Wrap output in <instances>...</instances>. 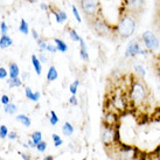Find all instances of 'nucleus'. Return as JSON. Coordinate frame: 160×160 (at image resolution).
<instances>
[{"mask_svg": "<svg viewBox=\"0 0 160 160\" xmlns=\"http://www.w3.org/2000/svg\"><path fill=\"white\" fill-rule=\"evenodd\" d=\"M28 2H31V4H35V2H38L39 0H27Z\"/></svg>", "mask_w": 160, "mask_h": 160, "instance_id": "49", "label": "nucleus"}, {"mask_svg": "<svg viewBox=\"0 0 160 160\" xmlns=\"http://www.w3.org/2000/svg\"><path fill=\"white\" fill-rule=\"evenodd\" d=\"M7 75H8L7 70L4 67H0V80H5L7 77Z\"/></svg>", "mask_w": 160, "mask_h": 160, "instance_id": "33", "label": "nucleus"}, {"mask_svg": "<svg viewBox=\"0 0 160 160\" xmlns=\"http://www.w3.org/2000/svg\"><path fill=\"white\" fill-rule=\"evenodd\" d=\"M87 23L89 25L91 31L95 32V34H97L101 38H111L115 33H117L116 27H112L104 19L103 15H98V17H95L92 19H88Z\"/></svg>", "mask_w": 160, "mask_h": 160, "instance_id": "2", "label": "nucleus"}, {"mask_svg": "<svg viewBox=\"0 0 160 160\" xmlns=\"http://www.w3.org/2000/svg\"><path fill=\"white\" fill-rule=\"evenodd\" d=\"M22 78H23V80H25V81H26L27 78H29V74H27V72H23Z\"/></svg>", "mask_w": 160, "mask_h": 160, "instance_id": "46", "label": "nucleus"}, {"mask_svg": "<svg viewBox=\"0 0 160 160\" xmlns=\"http://www.w3.org/2000/svg\"><path fill=\"white\" fill-rule=\"evenodd\" d=\"M58 77V70H56V68L54 67V66H52V67L48 69V72H47V81L53 82V81H55Z\"/></svg>", "mask_w": 160, "mask_h": 160, "instance_id": "14", "label": "nucleus"}, {"mask_svg": "<svg viewBox=\"0 0 160 160\" xmlns=\"http://www.w3.org/2000/svg\"><path fill=\"white\" fill-rule=\"evenodd\" d=\"M19 32L22 33L23 35H28V33H29V26H28V22H27L25 19H21V20H20Z\"/></svg>", "mask_w": 160, "mask_h": 160, "instance_id": "18", "label": "nucleus"}, {"mask_svg": "<svg viewBox=\"0 0 160 160\" xmlns=\"http://www.w3.org/2000/svg\"><path fill=\"white\" fill-rule=\"evenodd\" d=\"M28 146H31V147H35V144L32 142V140H28Z\"/></svg>", "mask_w": 160, "mask_h": 160, "instance_id": "48", "label": "nucleus"}, {"mask_svg": "<svg viewBox=\"0 0 160 160\" xmlns=\"http://www.w3.org/2000/svg\"><path fill=\"white\" fill-rule=\"evenodd\" d=\"M58 14H60V18H61V20H62V22H64V21H67V13L66 12H63V11H61V9H58Z\"/></svg>", "mask_w": 160, "mask_h": 160, "instance_id": "37", "label": "nucleus"}, {"mask_svg": "<svg viewBox=\"0 0 160 160\" xmlns=\"http://www.w3.org/2000/svg\"><path fill=\"white\" fill-rule=\"evenodd\" d=\"M118 138V131L113 125L105 124L102 132V142L104 145H110Z\"/></svg>", "mask_w": 160, "mask_h": 160, "instance_id": "7", "label": "nucleus"}, {"mask_svg": "<svg viewBox=\"0 0 160 160\" xmlns=\"http://www.w3.org/2000/svg\"><path fill=\"white\" fill-rule=\"evenodd\" d=\"M78 85H80V81L76 80L72 84H70V87H69V90H70V93L71 95H74V96H76V93H77V88H78Z\"/></svg>", "mask_w": 160, "mask_h": 160, "instance_id": "23", "label": "nucleus"}, {"mask_svg": "<svg viewBox=\"0 0 160 160\" xmlns=\"http://www.w3.org/2000/svg\"><path fill=\"white\" fill-rule=\"evenodd\" d=\"M25 92H26V97L28 98V99H33V91H32V89L31 88H29V87H26V88H25Z\"/></svg>", "mask_w": 160, "mask_h": 160, "instance_id": "32", "label": "nucleus"}, {"mask_svg": "<svg viewBox=\"0 0 160 160\" xmlns=\"http://www.w3.org/2000/svg\"><path fill=\"white\" fill-rule=\"evenodd\" d=\"M7 84H8L9 88H19L22 84V81L20 80L19 77H17V78H9V80H7Z\"/></svg>", "mask_w": 160, "mask_h": 160, "instance_id": "19", "label": "nucleus"}, {"mask_svg": "<svg viewBox=\"0 0 160 160\" xmlns=\"http://www.w3.org/2000/svg\"><path fill=\"white\" fill-rule=\"evenodd\" d=\"M112 105L118 110V111H124L128 107V101L124 98L123 95H115L112 98Z\"/></svg>", "mask_w": 160, "mask_h": 160, "instance_id": "9", "label": "nucleus"}, {"mask_svg": "<svg viewBox=\"0 0 160 160\" xmlns=\"http://www.w3.org/2000/svg\"><path fill=\"white\" fill-rule=\"evenodd\" d=\"M4 110L7 115H14V113H17V112H18V107H17L14 103L9 102L8 104H6V105H5Z\"/></svg>", "mask_w": 160, "mask_h": 160, "instance_id": "17", "label": "nucleus"}, {"mask_svg": "<svg viewBox=\"0 0 160 160\" xmlns=\"http://www.w3.org/2000/svg\"><path fill=\"white\" fill-rule=\"evenodd\" d=\"M0 102L2 103L4 105H6V104H8L11 101H9V97L7 96V95H2V96H1V98H0Z\"/></svg>", "mask_w": 160, "mask_h": 160, "instance_id": "36", "label": "nucleus"}, {"mask_svg": "<svg viewBox=\"0 0 160 160\" xmlns=\"http://www.w3.org/2000/svg\"><path fill=\"white\" fill-rule=\"evenodd\" d=\"M134 69H136V71L138 72V75H140L142 77L145 76V69H144L142 66H140V64H136V66H134Z\"/></svg>", "mask_w": 160, "mask_h": 160, "instance_id": "30", "label": "nucleus"}, {"mask_svg": "<svg viewBox=\"0 0 160 160\" xmlns=\"http://www.w3.org/2000/svg\"><path fill=\"white\" fill-rule=\"evenodd\" d=\"M7 137H8L11 140H15V139L18 138V133L14 132V131H11V132H8V136H7Z\"/></svg>", "mask_w": 160, "mask_h": 160, "instance_id": "39", "label": "nucleus"}, {"mask_svg": "<svg viewBox=\"0 0 160 160\" xmlns=\"http://www.w3.org/2000/svg\"><path fill=\"white\" fill-rule=\"evenodd\" d=\"M31 140L35 144V146H36V144H38V142H40L41 140H42V133H41L40 131H35V132H33V133L31 134Z\"/></svg>", "mask_w": 160, "mask_h": 160, "instance_id": "21", "label": "nucleus"}, {"mask_svg": "<svg viewBox=\"0 0 160 160\" xmlns=\"http://www.w3.org/2000/svg\"><path fill=\"white\" fill-rule=\"evenodd\" d=\"M120 7L139 18L146 8V0H123Z\"/></svg>", "mask_w": 160, "mask_h": 160, "instance_id": "5", "label": "nucleus"}, {"mask_svg": "<svg viewBox=\"0 0 160 160\" xmlns=\"http://www.w3.org/2000/svg\"><path fill=\"white\" fill-rule=\"evenodd\" d=\"M139 54H146V52L142 50V46L139 45V42H138L137 40H132L129 43L128 48H126L125 56H126V58H133V56L139 55Z\"/></svg>", "mask_w": 160, "mask_h": 160, "instance_id": "8", "label": "nucleus"}, {"mask_svg": "<svg viewBox=\"0 0 160 160\" xmlns=\"http://www.w3.org/2000/svg\"><path fill=\"white\" fill-rule=\"evenodd\" d=\"M8 136V129L6 125H1L0 126V138L1 139H5V138Z\"/></svg>", "mask_w": 160, "mask_h": 160, "instance_id": "25", "label": "nucleus"}, {"mask_svg": "<svg viewBox=\"0 0 160 160\" xmlns=\"http://www.w3.org/2000/svg\"><path fill=\"white\" fill-rule=\"evenodd\" d=\"M52 137H53V140H54V145H55V146H56V147L61 146V145H62V144H63L62 139H61V137H60L58 134L54 133L53 136H52Z\"/></svg>", "mask_w": 160, "mask_h": 160, "instance_id": "26", "label": "nucleus"}, {"mask_svg": "<svg viewBox=\"0 0 160 160\" xmlns=\"http://www.w3.org/2000/svg\"><path fill=\"white\" fill-rule=\"evenodd\" d=\"M32 63H33V67H34V70L38 75H41L42 72V66H41V62L39 58L36 55H32Z\"/></svg>", "mask_w": 160, "mask_h": 160, "instance_id": "13", "label": "nucleus"}, {"mask_svg": "<svg viewBox=\"0 0 160 160\" xmlns=\"http://www.w3.org/2000/svg\"><path fill=\"white\" fill-rule=\"evenodd\" d=\"M138 17L134 14L128 12L123 7L119 8V15H118V23L116 26L117 34L122 39H128L134 34L138 23Z\"/></svg>", "mask_w": 160, "mask_h": 160, "instance_id": "1", "label": "nucleus"}, {"mask_svg": "<svg viewBox=\"0 0 160 160\" xmlns=\"http://www.w3.org/2000/svg\"><path fill=\"white\" fill-rule=\"evenodd\" d=\"M52 12H53L54 17H55V19H56V21H58V23H62V20H61V18H60V14H58V11H55V8L52 9Z\"/></svg>", "mask_w": 160, "mask_h": 160, "instance_id": "35", "label": "nucleus"}, {"mask_svg": "<svg viewBox=\"0 0 160 160\" xmlns=\"http://www.w3.org/2000/svg\"><path fill=\"white\" fill-rule=\"evenodd\" d=\"M36 42H38V46L40 47L41 50H46V48H47V42H46L43 39H40V38H39V39L36 40Z\"/></svg>", "mask_w": 160, "mask_h": 160, "instance_id": "31", "label": "nucleus"}, {"mask_svg": "<svg viewBox=\"0 0 160 160\" xmlns=\"http://www.w3.org/2000/svg\"><path fill=\"white\" fill-rule=\"evenodd\" d=\"M17 120H18L19 123H21L23 126H26V128H29L32 124L31 118L26 115H22V113H20V115L17 116Z\"/></svg>", "mask_w": 160, "mask_h": 160, "instance_id": "15", "label": "nucleus"}, {"mask_svg": "<svg viewBox=\"0 0 160 160\" xmlns=\"http://www.w3.org/2000/svg\"><path fill=\"white\" fill-rule=\"evenodd\" d=\"M40 8L42 9V11H48V9H49V6L47 4H45V2H42V4L40 5Z\"/></svg>", "mask_w": 160, "mask_h": 160, "instance_id": "43", "label": "nucleus"}, {"mask_svg": "<svg viewBox=\"0 0 160 160\" xmlns=\"http://www.w3.org/2000/svg\"><path fill=\"white\" fill-rule=\"evenodd\" d=\"M13 45V40L9 38V35H1L0 38V48L1 49H6L11 47V46Z\"/></svg>", "mask_w": 160, "mask_h": 160, "instance_id": "10", "label": "nucleus"}, {"mask_svg": "<svg viewBox=\"0 0 160 160\" xmlns=\"http://www.w3.org/2000/svg\"><path fill=\"white\" fill-rule=\"evenodd\" d=\"M159 158H160V152H159Z\"/></svg>", "mask_w": 160, "mask_h": 160, "instance_id": "50", "label": "nucleus"}, {"mask_svg": "<svg viewBox=\"0 0 160 160\" xmlns=\"http://www.w3.org/2000/svg\"><path fill=\"white\" fill-rule=\"evenodd\" d=\"M130 101L133 103L134 105H140L142 103L145 102L147 97V90L145 84L142 81L134 80L130 88Z\"/></svg>", "mask_w": 160, "mask_h": 160, "instance_id": "3", "label": "nucleus"}, {"mask_svg": "<svg viewBox=\"0 0 160 160\" xmlns=\"http://www.w3.org/2000/svg\"><path fill=\"white\" fill-rule=\"evenodd\" d=\"M39 99H40V92L36 91V92L33 93V99H32V101H33V102H38Z\"/></svg>", "mask_w": 160, "mask_h": 160, "instance_id": "41", "label": "nucleus"}, {"mask_svg": "<svg viewBox=\"0 0 160 160\" xmlns=\"http://www.w3.org/2000/svg\"><path fill=\"white\" fill-rule=\"evenodd\" d=\"M49 122L52 125H56L58 123V117L56 116L55 111H50V118H49Z\"/></svg>", "mask_w": 160, "mask_h": 160, "instance_id": "27", "label": "nucleus"}, {"mask_svg": "<svg viewBox=\"0 0 160 160\" xmlns=\"http://www.w3.org/2000/svg\"><path fill=\"white\" fill-rule=\"evenodd\" d=\"M78 2H80L81 11L85 15L87 20L102 15L101 5L98 0H78Z\"/></svg>", "mask_w": 160, "mask_h": 160, "instance_id": "4", "label": "nucleus"}, {"mask_svg": "<svg viewBox=\"0 0 160 160\" xmlns=\"http://www.w3.org/2000/svg\"><path fill=\"white\" fill-rule=\"evenodd\" d=\"M20 156L22 157L23 160H32V159H31V157L27 156V154H25V153H20Z\"/></svg>", "mask_w": 160, "mask_h": 160, "instance_id": "44", "label": "nucleus"}, {"mask_svg": "<svg viewBox=\"0 0 160 160\" xmlns=\"http://www.w3.org/2000/svg\"><path fill=\"white\" fill-rule=\"evenodd\" d=\"M157 75H158V77L160 78V63L157 66Z\"/></svg>", "mask_w": 160, "mask_h": 160, "instance_id": "45", "label": "nucleus"}, {"mask_svg": "<svg viewBox=\"0 0 160 160\" xmlns=\"http://www.w3.org/2000/svg\"><path fill=\"white\" fill-rule=\"evenodd\" d=\"M39 60H40V62H42V63H47V62H48V58H46V55L43 53L39 54Z\"/></svg>", "mask_w": 160, "mask_h": 160, "instance_id": "38", "label": "nucleus"}, {"mask_svg": "<svg viewBox=\"0 0 160 160\" xmlns=\"http://www.w3.org/2000/svg\"><path fill=\"white\" fill-rule=\"evenodd\" d=\"M142 41L144 46H145V48L148 49V50H157L160 46L158 38H157V35L152 31L144 32L142 35Z\"/></svg>", "mask_w": 160, "mask_h": 160, "instance_id": "6", "label": "nucleus"}, {"mask_svg": "<svg viewBox=\"0 0 160 160\" xmlns=\"http://www.w3.org/2000/svg\"><path fill=\"white\" fill-rule=\"evenodd\" d=\"M0 108H1V107H0Z\"/></svg>", "mask_w": 160, "mask_h": 160, "instance_id": "51", "label": "nucleus"}, {"mask_svg": "<svg viewBox=\"0 0 160 160\" xmlns=\"http://www.w3.org/2000/svg\"><path fill=\"white\" fill-rule=\"evenodd\" d=\"M69 103H70L71 105H77V98H76V96H71L70 98H69Z\"/></svg>", "mask_w": 160, "mask_h": 160, "instance_id": "40", "label": "nucleus"}, {"mask_svg": "<svg viewBox=\"0 0 160 160\" xmlns=\"http://www.w3.org/2000/svg\"><path fill=\"white\" fill-rule=\"evenodd\" d=\"M0 32H1V35H7L8 34V26L5 21L0 23Z\"/></svg>", "mask_w": 160, "mask_h": 160, "instance_id": "28", "label": "nucleus"}, {"mask_svg": "<svg viewBox=\"0 0 160 160\" xmlns=\"http://www.w3.org/2000/svg\"><path fill=\"white\" fill-rule=\"evenodd\" d=\"M62 132L64 136H71V134L74 133V128H72V125L70 123H64L62 126Z\"/></svg>", "mask_w": 160, "mask_h": 160, "instance_id": "20", "label": "nucleus"}, {"mask_svg": "<svg viewBox=\"0 0 160 160\" xmlns=\"http://www.w3.org/2000/svg\"><path fill=\"white\" fill-rule=\"evenodd\" d=\"M35 148L39 152H45L46 150H47V142H43V140H41L40 142H38V144H36Z\"/></svg>", "mask_w": 160, "mask_h": 160, "instance_id": "24", "label": "nucleus"}, {"mask_svg": "<svg viewBox=\"0 0 160 160\" xmlns=\"http://www.w3.org/2000/svg\"><path fill=\"white\" fill-rule=\"evenodd\" d=\"M32 35H33V39L34 40H38L39 39V34H38V32L35 29H32Z\"/></svg>", "mask_w": 160, "mask_h": 160, "instance_id": "42", "label": "nucleus"}, {"mask_svg": "<svg viewBox=\"0 0 160 160\" xmlns=\"http://www.w3.org/2000/svg\"><path fill=\"white\" fill-rule=\"evenodd\" d=\"M55 46H56V48H58V52H61V53H66L68 50V46L67 43L64 42L63 40L61 39H55Z\"/></svg>", "mask_w": 160, "mask_h": 160, "instance_id": "16", "label": "nucleus"}, {"mask_svg": "<svg viewBox=\"0 0 160 160\" xmlns=\"http://www.w3.org/2000/svg\"><path fill=\"white\" fill-rule=\"evenodd\" d=\"M46 50H47V52H50V53H56V52H58V48H56V46L47 43V48H46Z\"/></svg>", "mask_w": 160, "mask_h": 160, "instance_id": "34", "label": "nucleus"}, {"mask_svg": "<svg viewBox=\"0 0 160 160\" xmlns=\"http://www.w3.org/2000/svg\"><path fill=\"white\" fill-rule=\"evenodd\" d=\"M20 75V69L17 63H9V78H17Z\"/></svg>", "mask_w": 160, "mask_h": 160, "instance_id": "12", "label": "nucleus"}, {"mask_svg": "<svg viewBox=\"0 0 160 160\" xmlns=\"http://www.w3.org/2000/svg\"><path fill=\"white\" fill-rule=\"evenodd\" d=\"M72 14H74V17H75V19L77 20V22H82V19H81V15L80 13H78V9L75 7V5H72Z\"/></svg>", "mask_w": 160, "mask_h": 160, "instance_id": "29", "label": "nucleus"}, {"mask_svg": "<svg viewBox=\"0 0 160 160\" xmlns=\"http://www.w3.org/2000/svg\"><path fill=\"white\" fill-rule=\"evenodd\" d=\"M43 160H54V157L53 156H47L43 158Z\"/></svg>", "mask_w": 160, "mask_h": 160, "instance_id": "47", "label": "nucleus"}, {"mask_svg": "<svg viewBox=\"0 0 160 160\" xmlns=\"http://www.w3.org/2000/svg\"><path fill=\"white\" fill-rule=\"evenodd\" d=\"M69 36H70L71 40L75 41V42H78V41L81 40V36L78 35V33H77L75 29H72V28L69 29Z\"/></svg>", "mask_w": 160, "mask_h": 160, "instance_id": "22", "label": "nucleus"}, {"mask_svg": "<svg viewBox=\"0 0 160 160\" xmlns=\"http://www.w3.org/2000/svg\"><path fill=\"white\" fill-rule=\"evenodd\" d=\"M81 45V49H80V55L81 58L84 60V61H89V54H88V50H87V46H85L84 40L81 38V40L78 41Z\"/></svg>", "mask_w": 160, "mask_h": 160, "instance_id": "11", "label": "nucleus"}]
</instances>
